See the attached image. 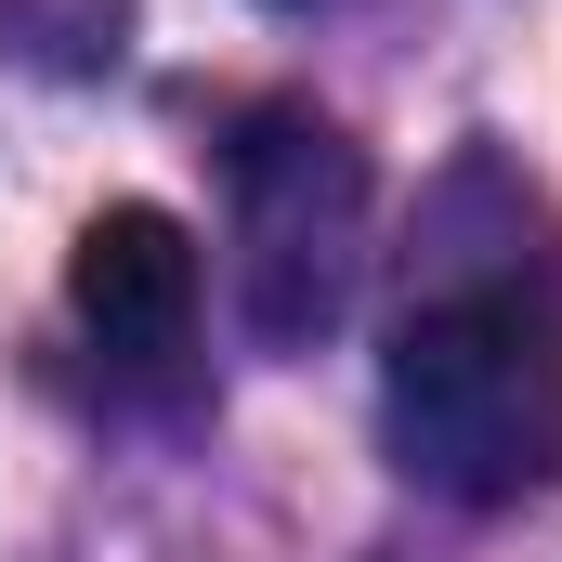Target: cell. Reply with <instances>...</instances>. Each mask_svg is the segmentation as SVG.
<instances>
[{"instance_id":"obj_1","label":"cell","mask_w":562,"mask_h":562,"mask_svg":"<svg viewBox=\"0 0 562 562\" xmlns=\"http://www.w3.org/2000/svg\"><path fill=\"white\" fill-rule=\"evenodd\" d=\"M380 419L406 484L458 497V510H510L562 471V301L550 288H431L393 327L380 367Z\"/></svg>"},{"instance_id":"obj_2","label":"cell","mask_w":562,"mask_h":562,"mask_svg":"<svg viewBox=\"0 0 562 562\" xmlns=\"http://www.w3.org/2000/svg\"><path fill=\"white\" fill-rule=\"evenodd\" d=\"M223 236H236V314L262 353H314L353 276H367V157L314 105H249L223 132Z\"/></svg>"},{"instance_id":"obj_3","label":"cell","mask_w":562,"mask_h":562,"mask_svg":"<svg viewBox=\"0 0 562 562\" xmlns=\"http://www.w3.org/2000/svg\"><path fill=\"white\" fill-rule=\"evenodd\" d=\"M66 314H79V340H92V367L119 393L170 406L183 367H196V236L170 210H144V196L92 210L79 249H66Z\"/></svg>"}]
</instances>
